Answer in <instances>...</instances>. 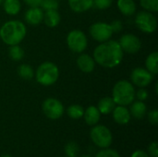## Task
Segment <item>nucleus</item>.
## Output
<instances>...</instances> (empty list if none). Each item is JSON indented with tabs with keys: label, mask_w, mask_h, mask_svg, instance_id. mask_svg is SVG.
<instances>
[{
	"label": "nucleus",
	"mask_w": 158,
	"mask_h": 157,
	"mask_svg": "<svg viewBox=\"0 0 158 157\" xmlns=\"http://www.w3.org/2000/svg\"><path fill=\"white\" fill-rule=\"evenodd\" d=\"M122 51L118 41L108 40L101 43L94 50V59L100 66L107 68L118 67L123 59Z\"/></svg>",
	"instance_id": "1"
},
{
	"label": "nucleus",
	"mask_w": 158,
	"mask_h": 157,
	"mask_svg": "<svg viewBox=\"0 0 158 157\" xmlns=\"http://www.w3.org/2000/svg\"><path fill=\"white\" fill-rule=\"evenodd\" d=\"M27 28L25 24L18 19H11L0 28V38L7 45L19 44L25 38Z\"/></svg>",
	"instance_id": "2"
},
{
	"label": "nucleus",
	"mask_w": 158,
	"mask_h": 157,
	"mask_svg": "<svg viewBox=\"0 0 158 157\" xmlns=\"http://www.w3.org/2000/svg\"><path fill=\"white\" fill-rule=\"evenodd\" d=\"M112 98L116 105L127 106L135 99V89L131 82L127 80L118 81L113 87Z\"/></svg>",
	"instance_id": "3"
},
{
	"label": "nucleus",
	"mask_w": 158,
	"mask_h": 157,
	"mask_svg": "<svg viewBox=\"0 0 158 157\" xmlns=\"http://www.w3.org/2000/svg\"><path fill=\"white\" fill-rule=\"evenodd\" d=\"M34 76L39 84L43 86H51L58 80L59 69L55 63L46 61L37 68Z\"/></svg>",
	"instance_id": "4"
},
{
	"label": "nucleus",
	"mask_w": 158,
	"mask_h": 157,
	"mask_svg": "<svg viewBox=\"0 0 158 157\" xmlns=\"http://www.w3.org/2000/svg\"><path fill=\"white\" fill-rule=\"evenodd\" d=\"M90 138L94 145L103 149L108 148L112 144L113 135L111 130L104 125H94L90 131Z\"/></svg>",
	"instance_id": "5"
},
{
	"label": "nucleus",
	"mask_w": 158,
	"mask_h": 157,
	"mask_svg": "<svg viewBox=\"0 0 158 157\" xmlns=\"http://www.w3.org/2000/svg\"><path fill=\"white\" fill-rule=\"evenodd\" d=\"M67 44L70 51L80 54L87 48L88 40L82 31L72 30L67 35Z\"/></svg>",
	"instance_id": "6"
},
{
	"label": "nucleus",
	"mask_w": 158,
	"mask_h": 157,
	"mask_svg": "<svg viewBox=\"0 0 158 157\" xmlns=\"http://www.w3.org/2000/svg\"><path fill=\"white\" fill-rule=\"evenodd\" d=\"M135 24L144 33H153L157 28V20L155 15L149 11H141L136 15Z\"/></svg>",
	"instance_id": "7"
},
{
	"label": "nucleus",
	"mask_w": 158,
	"mask_h": 157,
	"mask_svg": "<svg viewBox=\"0 0 158 157\" xmlns=\"http://www.w3.org/2000/svg\"><path fill=\"white\" fill-rule=\"evenodd\" d=\"M42 110L43 113L44 114V116L52 120H56L60 118L64 112H65V108L63 104L53 97H49L46 98L43 104H42Z\"/></svg>",
	"instance_id": "8"
},
{
	"label": "nucleus",
	"mask_w": 158,
	"mask_h": 157,
	"mask_svg": "<svg viewBox=\"0 0 158 157\" xmlns=\"http://www.w3.org/2000/svg\"><path fill=\"white\" fill-rule=\"evenodd\" d=\"M89 32L92 38L99 43H104L111 39L113 31L110 24L106 22H95L89 28Z\"/></svg>",
	"instance_id": "9"
},
{
	"label": "nucleus",
	"mask_w": 158,
	"mask_h": 157,
	"mask_svg": "<svg viewBox=\"0 0 158 157\" xmlns=\"http://www.w3.org/2000/svg\"><path fill=\"white\" fill-rule=\"evenodd\" d=\"M118 43L123 52L134 55L138 53L142 47V42L138 36L132 33H126L121 36Z\"/></svg>",
	"instance_id": "10"
},
{
	"label": "nucleus",
	"mask_w": 158,
	"mask_h": 157,
	"mask_svg": "<svg viewBox=\"0 0 158 157\" xmlns=\"http://www.w3.org/2000/svg\"><path fill=\"white\" fill-rule=\"evenodd\" d=\"M131 80L133 85L139 88H144L148 86L153 81V74L150 73L146 68H136L131 71Z\"/></svg>",
	"instance_id": "11"
},
{
	"label": "nucleus",
	"mask_w": 158,
	"mask_h": 157,
	"mask_svg": "<svg viewBox=\"0 0 158 157\" xmlns=\"http://www.w3.org/2000/svg\"><path fill=\"white\" fill-rule=\"evenodd\" d=\"M112 116L114 121L118 125H126L131 118L130 110L124 105H116L112 111Z\"/></svg>",
	"instance_id": "12"
},
{
	"label": "nucleus",
	"mask_w": 158,
	"mask_h": 157,
	"mask_svg": "<svg viewBox=\"0 0 158 157\" xmlns=\"http://www.w3.org/2000/svg\"><path fill=\"white\" fill-rule=\"evenodd\" d=\"M24 19L26 20V22L30 25L32 26H36L39 25L44 19V11L42 8H40L39 6H33V7H30L24 16Z\"/></svg>",
	"instance_id": "13"
},
{
	"label": "nucleus",
	"mask_w": 158,
	"mask_h": 157,
	"mask_svg": "<svg viewBox=\"0 0 158 157\" xmlns=\"http://www.w3.org/2000/svg\"><path fill=\"white\" fill-rule=\"evenodd\" d=\"M77 66L79 69L84 73H91L94 70L95 61L88 54H81L77 58Z\"/></svg>",
	"instance_id": "14"
},
{
	"label": "nucleus",
	"mask_w": 158,
	"mask_h": 157,
	"mask_svg": "<svg viewBox=\"0 0 158 157\" xmlns=\"http://www.w3.org/2000/svg\"><path fill=\"white\" fill-rule=\"evenodd\" d=\"M82 118H84V120L87 125L93 127V126L98 124V122L100 121L101 113L99 112L97 106L90 105L84 110V114H83Z\"/></svg>",
	"instance_id": "15"
},
{
	"label": "nucleus",
	"mask_w": 158,
	"mask_h": 157,
	"mask_svg": "<svg viewBox=\"0 0 158 157\" xmlns=\"http://www.w3.org/2000/svg\"><path fill=\"white\" fill-rule=\"evenodd\" d=\"M131 116L136 119H142L147 113V106L143 101H133L130 107Z\"/></svg>",
	"instance_id": "16"
},
{
	"label": "nucleus",
	"mask_w": 158,
	"mask_h": 157,
	"mask_svg": "<svg viewBox=\"0 0 158 157\" xmlns=\"http://www.w3.org/2000/svg\"><path fill=\"white\" fill-rule=\"evenodd\" d=\"M44 24L49 28H55L56 27L60 21H61V16L59 12L56 9H51L46 10L45 13H44V19H43Z\"/></svg>",
	"instance_id": "17"
},
{
	"label": "nucleus",
	"mask_w": 158,
	"mask_h": 157,
	"mask_svg": "<svg viewBox=\"0 0 158 157\" xmlns=\"http://www.w3.org/2000/svg\"><path fill=\"white\" fill-rule=\"evenodd\" d=\"M69 6L72 11L76 13H82L88 11L93 7L94 0H68Z\"/></svg>",
	"instance_id": "18"
},
{
	"label": "nucleus",
	"mask_w": 158,
	"mask_h": 157,
	"mask_svg": "<svg viewBox=\"0 0 158 157\" xmlns=\"http://www.w3.org/2000/svg\"><path fill=\"white\" fill-rule=\"evenodd\" d=\"M116 105H117L114 102L113 98L106 96V97H103L102 99H100L97 105V108L99 112L101 113V115H109L112 113Z\"/></svg>",
	"instance_id": "19"
},
{
	"label": "nucleus",
	"mask_w": 158,
	"mask_h": 157,
	"mask_svg": "<svg viewBox=\"0 0 158 157\" xmlns=\"http://www.w3.org/2000/svg\"><path fill=\"white\" fill-rule=\"evenodd\" d=\"M118 10L125 16H132L136 12V3L134 0H118Z\"/></svg>",
	"instance_id": "20"
},
{
	"label": "nucleus",
	"mask_w": 158,
	"mask_h": 157,
	"mask_svg": "<svg viewBox=\"0 0 158 157\" xmlns=\"http://www.w3.org/2000/svg\"><path fill=\"white\" fill-rule=\"evenodd\" d=\"M3 8L7 15L15 16L19 13L21 9V4L19 0H4Z\"/></svg>",
	"instance_id": "21"
},
{
	"label": "nucleus",
	"mask_w": 158,
	"mask_h": 157,
	"mask_svg": "<svg viewBox=\"0 0 158 157\" xmlns=\"http://www.w3.org/2000/svg\"><path fill=\"white\" fill-rule=\"evenodd\" d=\"M146 69L153 75H156L158 72V53L156 51L148 55L145 60Z\"/></svg>",
	"instance_id": "22"
},
{
	"label": "nucleus",
	"mask_w": 158,
	"mask_h": 157,
	"mask_svg": "<svg viewBox=\"0 0 158 157\" xmlns=\"http://www.w3.org/2000/svg\"><path fill=\"white\" fill-rule=\"evenodd\" d=\"M18 75L26 81L31 80L34 77V71L31 65L29 64H21L18 67Z\"/></svg>",
	"instance_id": "23"
},
{
	"label": "nucleus",
	"mask_w": 158,
	"mask_h": 157,
	"mask_svg": "<svg viewBox=\"0 0 158 157\" xmlns=\"http://www.w3.org/2000/svg\"><path fill=\"white\" fill-rule=\"evenodd\" d=\"M67 115L72 119H80L83 117L84 108L81 105H71L67 108Z\"/></svg>",
	"instance_id": "24"
},
{
	"label": "nucleus",
	"mask_w": 158,
	"mask_h": 157,
	"mask_svg": "<svg viewBox=\"0 0 158 157\" xmlns=\"http://www.w3.org/2000/svg\"><path fill=\"white\" fill-rule=\"evenodd\" d=\"M25 56L24 50L19 45H10L8 48V56L13 61H20Z\"/></svg>",
	"instance_id": "25"
},
{
	"label": "nucleus",
	"mask_w": 158,
	"mask_h": 157,
	"mask_svg": "<svg viewBox=\"0 0 158 157\" xmlns=\"http://www.w3.org/2000/svg\"><path fill=\"white\" fill-rule=\"evenodd\" d=\"M64 150L66 157H79L81 153V148L76 142H69L65 145Z\"/></svg>",
	"instance_id": "26"
},
{
	"label": "nucleus",
	"mask_w": 158,
	"mask_h": 157,
	"mask_svg": "<svg viewBox=\"0 0 158 157\" xmlns=\"http://www.w3.org/2000/svg\"><path fill=\"white\" fill-rule=\"evenodd\" d=\"M141 6L149 12H157L158 0H140Z\"/></svg>",
	"instance_id": "27"
},
{
	"label": "nucleus",
	"mask_w": 158,
	"mask_h": 157,
	"mask_svg": "<svg viewBox=\"0 0 158 157\" xmlns=\"http://www.w3.org/2000/svg\"><path fill=\"white\" fill-rule=\"evenodd\" d=\"M94 157H120L119 153L117 150L108 148H103L100 150Z\"/></svg>",
	"instance_id": "28"
},
{
	"label": "nucleus",
	"mask_w": 158,
	"mask_h": 157,
	"mask_svg": "<svg viewBox=\"0 0 158 157\" xmlns=\"http://www.w3.org/2000/svg\"><path fill=\"white\" fill-rule=\"evenodd\" d=\"M113 0H94L93 6L99 10H106L111 6Z\"/></svg>",
	"instance_id": "29"
},
{
	"label": "nucleus",
	"mask_w": 158,
	"mask_h": 157,
	"mask_svg": "<svg viewBox=\"0 0 158 157\" xmlns=\"http://www.w3.org/2000/svg\"><path fill=\"white\" fill-rule=\"evenodd\" d=\"M40 6L45 11L46 10H51V9H56L57 10L58 2L56 0H42V3H41Z\"/></svg>",
	"instance_id": "30"
},
{
	"label": "nucleus",
	"mask_w": 158,
	"mask_h": 157,
	"mask_svg": "<svg viewBox=\"0 0 158 157\" xmlns=\"http://www.w3.org/2000/svg\"><path fill=\"white\" fill-rule=\"evenodd\" d=\"M147 154L150 157H158V143L157 142H153L149 144Z\"/></svg>",
	"instance_id": "31"
},
{
	"label": "nucleus",
	"mask_w": 158,
	"mask_h": 157,
	"mask_svg": "<svg viewBox=\"0 0 158 157\" xmlns=\"http://www.w3.org/2000/svg\"><path fill=\"white\" fill-rule=\"evenodd\" d=\"M135 97H137V99L139 101H145L148 98V92L146 89L144 88H140L137 92H135Z\"/></svg>",
	"instance_id": "32"
},
{
	"label": "nucleus",
	"mask_w": 158,
	"mask_h": 157,
	"mask_svg": "<svg viewBox=\"0 0 158 157\" xmlns=\"http://www.w3.org/2000/svg\"><path fill=\"white\" fill-rule=\"evenodd\" d=\"M148 120L152 125H157L158 124V111L156 109L151 110L148 115Z\"/></svg>",
	"instance_id": "33"
},
{
	"label": "nucleus",
	"mask_w": 158,
	"mask_h": 157,
	"mask_svg": "<svg viewBox=\"0 0 158 157\" xmlns=\"http://www.w3.org/2000/svg\"><path fill=\"white\" fill-rule=\"evenodd\" d=\"M110 26L112 28L113 32H119L122 30V28H123L122 21L121 20H118V19H116L114 21H112L110 23Z\"/></svg>",
	"instance_id": "34"
},
{
	"label": "nucleus",
	"mask_w": 158,
	"mask_h": 157,
	"mask_svg": "<svg viewBox=\"0 0 158 157\" xmlns=\"http://www.w3.org/2000/svg\"><path fill=\"white\" fill-rule=\"evenodd\" d=\"M131 157H150V156H149V155H148L146 152H144L143 150H136V151H134V152L131 154Z\"/></svg>",
	"instance_id": "35"
},
{
	"label": "nucleus",
	"mask_w": 158,
	"mask_h": 157,
	"mask_svg": "<svg viewBox=\"0 0 158 157\" xmlns=\"http://www.w3.org/2000/svg\"><path fill=\"white\" fill-rule=\"evenodd\" d=\"M29 6L33 7V6H40L42 0H23Z\"/></svg>",
	"instance_id": "36"
},
{
	"label": "nucleus",
	"mask_w": 158,
	"mask_h": 157,
	"mask_svg": "<svg viewBox=\"0 0 158 157\" xmlns=\"http://www.w3.org/2000/svg\"><path fill=\"white\" fill-rule=\"evenodd\" d=\"M80 157H92L91 155H81V156Z\"/></svg>",
	"instance_id": "37"
},
{
	"label": "nucleus",
	"mask_w": 158,
	"mask_h": 157,
	"mask_svg": "<svg viewBox=\"0 0 158 157\" xmlns=\"http://www.w3.org/2000/svg\"><path fill=\"white\" fill-rule=\"evenodd\" d=\"M1 157H12L11 155H2Z\"/></svg>",
	"instance_id": "38"
},
{
	"label": "nucleus",
	"mask_w": 158,
	"mask_h": 157,
	"mask_svg": "<svg viewBox=\"0 0 158 157\" xmlns=\"http://www.w3.org/2000/svg\"><path fill=\"white\" fill-rule=\"evenodd\" d=\"M2 3H3V0H0V5H1Z\"/></svg>",
	"instance_id": "39"
}]
</instances>
